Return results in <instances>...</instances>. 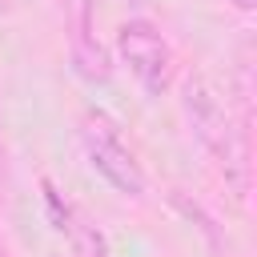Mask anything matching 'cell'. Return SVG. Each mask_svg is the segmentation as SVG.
I'll list each match as a JSON object with an SVG mask.
<instances>
[{"mask_svg":"<svg viewBox=\"0 0 257 257\" xmlns=\"http://www.w3.org/2000/svg\"><path fill=\"white\" fill-rule=\"evenodd\" d=\"M44 193H48L52 221H56V229L72 241V249H76L80 257H108V241H104V233L84 217V209H80V205H72L68 197H60L48 181H44Z\"/></svg>","mask_w":257,"mask_h":257,"instance_id":"277c9868","label":"cell"},{"mask_svg":"<svg viewBox=\"0 0 257 257\" xmlns=\"http://www.w3.org/2000/svg\"><path fill=\"white\" fill-rule=\"evenodd\" d=\"M185 116L193 124V133L205 141V149L225 165V173L237 181V189L245 185V173H249V161H245V137L241 128H233L225 104L217 100V92L205 84V80H189L185 84Z\"/></svg>","mask_w":257,"mask_h":257,"instance_id":"6da1fadb","label":"cell"},{"mask_svg":"<svg viewBox=\"0 0 257 257\" xmlns=\"http://www.w3.org/2000/svg\"><path fill=\"white\" fill-rule=\"evenodd\" d=\"M233 4H237V8H253V0H233Z\"/></svg>","mask_w":257,"mask_h":257,"instance_id":"8992f818","label":"cell"},{"mask_svg":"<svg viewBox=\"0 0 257 257\" xmlns=\"http://www.w3.org/2000/svg\"><path fill=\"white\" fill-rule=\"evenodd\" d=\"M0 257H8V249H4V241H0Z\"/></svg>","mask_w":257,"mask_h":257,"instance_id":"52a82bcc","label":"cell"},{"mask_svg":"<svg viewBox=\"0 0 257 257\" xmlns=\"http://www.w3.org/2000/svg\"><path fill=\"white\" fill-rule=\"evenodd\" d=\"M116 48L128 64V72L149 88V92H161L173 76V52L165 44V36L157 32V24L149 20H124L120 32H116Z\"/></svg>","mask_w":257,"mask_h":257,"instance_id":"3957f363","label":"cell"},{"mask_svg":"<svg viewBox=\"0 0 257 257\" xmlns=\"http://www.w3.org/2000/svg\"><path fill=\"white\" fill-rule=\"evenodd\" d=\"M84 149H88L92 169L112 189H120L124 197H145V169H141V161L133 157V149L120 141V133L100 112L84 116Z\"/></svg>","mask_w":257,"mask_h":257,"instance_id":"7a4b0ae2","label":"cell"},{"mask_svg":"<svg viewBox=\"0 0 257 257\" xmlns=\"http://www.w3.org/2000/svg\"><path fill=\"white\" fill-rule=\"evenodd\" d=\"M72 4V56H76V68L92 80H104L108 76V56L100 48V40L92 36V12H88V0H68Z\"/></svg>","mask_w":257,"mask_h":257,"instance_id":"5b68a950","label":"cell"}]
</instances>
